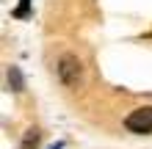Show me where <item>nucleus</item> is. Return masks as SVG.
Here are the masks:
<instances>
[{
	"label": "nucleus",
	"instance_id": "1",
	"mask_svg": "<svg viewBox=\"0 0 152 149\" xmlns=\"http://www.w3.org/2000/svg\"><path fill=\"white\" fill-rule=\"evenodd\" d=\"M56 69H58V80L64 83V86H69V89H75V86L83 80V64H80V58L72 55V52L61 55V61H58Z\"/></svg>",
	"mask_w": 152,
	"mask_h": 149
},
{
	"label": "nucleus",
	"instance_id": "2",
	"mask_svg": "<svg viewBox=\"0 0 152 149\" xmlns=\"http://www.w3.org/2000/svg\"><path fill=\"white\" fill-rule=\"evenodd\" d=\"M124 127L136 135H149L152 133V105L147 108H136L124 116Z\"/></svg>",
	"mask_w": 152,
	"mask_h": 149
},
{
	"label": "nucleus",
	"instance_id": "3",
	"mask_svg": "<svg viewBox=\"0 0 152 149\" xmlns=\"http://www.w3.org/2000/svg\"><path fill=\"white\" fill-rule=\"evenodd\" d=\"M39 146V133L36 130H28L25 133V141H22V149H36Z\"/></svg>",
	"mask_w": 152,
	"mask_h": 149
},
{
	"label": "nucleus",
	"instance_id": "4",
	"mask_svg": "<svg viewBox=\"0 0 152 149\" xmlns=\"http://www.w3.org/2000/svg\"><path fill=\"white\" fill-rule=\"evenodd\" d=\"M8 80L14 83V91H20V89H22V77H20V69H14V66H11V72H8Z\"/></svg>",
	"mask_w": 152,
	"mask_h": 149
},
{
	"label": "nucleus",
	"instance_id": "5",
	"mask_svg": "<svg viewBox=\"0 0 152 149\" xmlns=\"http://www.w3.org/2000/svg\"><path fill=\"white\" fill-rule=\"evenodd\" d=\"M28 8H31V0H20V6L14 8V17H28Z\"/></svg>",
	"mask_w": 152,
	"mask_h": 149
}]
</instances>
